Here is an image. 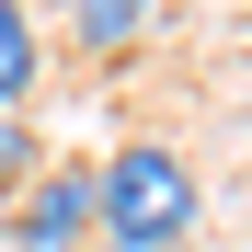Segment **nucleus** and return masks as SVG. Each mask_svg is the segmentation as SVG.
Returning a JSON list of instances; mask_svg holds the SVG:
<instances>
[{"instance_id":"nucleus-4","label":"nucleus","mask_w":252,"mask_h":252,"mask_svg":"<svg viewBox=\"0 0 252 252\" xmlns=\"http://www.w3.org/2000/svg\"><path fill=\"white\" fill-rule=\"evenodd\" d=\"M34 69H46V46H34V12H23V0H0V115H23Z\"/></svg>"},{"instance_id":"nucleus-2","label":"nucleus","mask_w":252,"mask_h":252,"mask_svg":"<svg viewBox=\"0 0 252 252\" xmlns=\"http://www.w3.org/2000/svg\"><path fill=\"white\" fill-rule=\"evenodd\" d=\"M23 218H12V252H92L103 241V195H92V160H46L23 195Z\"/></svg>"},{"instance_id":"nucleus-6","label":"nucleus","mask_w":252,"mask_h":252,"mask_svg":"<svg viewBox=\"0 0 252 252\" xmlns=\"http://www.w3.org/2000/svg\"><path fill=\"white\" fill-rule=\"evenodd\" d=\"M92 252H126V241H92Z\"/></svg>"},{"instance_id":"nucleus-5","label":"nucleus","mask_w":252,"mask_h":252,"mask_svg":"<svg viewBox=\"0 0 252 252\" xmlns=\"http://www.w3.org/2000/svg\"><path fill=\"white\" fill-rule=\"evenodd\" d=\"M34 172H46V149H34V126H23V115H0V195H23Z\"/></svg>"},{"instance_id":"nucleus-1","label":"nucleus","mask_w":252,"mask_h":252,"mask_svg":"<svg viewBox=\"0 0 252 252\" xmlns=\"http://www.w3.org/2000/svg\"><path fill=\"white\" fill-rule=\"evenodd\" d=\"M92 195H103V241H126V252H184L206 218L195 160L172 138H126L115 160H92Z\"/></svg>"},{"instance_id":"nucleus-3","label":"nucleus","mask_w":252,"mask_h":252,"mask_svg":"<svg viewBox=\"0 0 252 252\" xmlns=\"http://www.w3.org/2000/svg\"><path fill=\"white\" fill-rule=\"evenodd\" d=\"M149 34H160L149 0H80L69 12V46H92V58H126V46H149Z\"/></svg>"}]
</instances>
